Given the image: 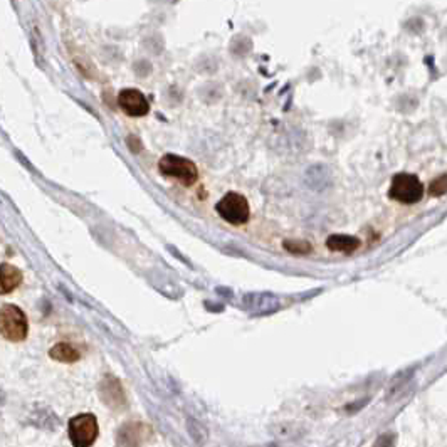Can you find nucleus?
<instances>
[{"label":"nucleus","instance_id":"obj_9","mask_svg":"<svg viewBox=\"0 0 447 447\" xmlns=\"http://www.w3.org/2000/svg\"><path fill=\"white\" fill-rule=\"evenodd\" d=\"M361 241L355 236H348V234H333L326 239V247L333 252H345V254H352L357 249H360Z\"/></svg>","mask_w":447,"mask_h":447},{"label":"nucleus","instance_id":"obj_2","mask_svg":"<svg viewBox=\"0 0 447 447\" xmlns=\"http://www.w3.org/2000/svg\"><path fill=\"white\" fill-rule=\"evenodd\" d=\"M158 170L165 177L175 178V180L182 182L187 187L199 180V169H197L195 163L180 155H163L158 162Z\"/></svg>","mask_w":447,"mask_h":447},{"label":"nucleus","instance_id":"obj_10","mask_svg":"<svg viewBox=\"0 0 447 447\" xmlns=\"http://www.w3.org/2000/svg\"><path fill=\"white\" fill-rule=\"evenodd\" d=\"M22 282V273L12 264L0 266V294H9Z\"/></svg>","mask_w":447,"mask_h":447},{"label":"nucleus","instance_id":"obj_7","mask_svg":"<svg viewBox=\"0 0 447 447\" xmlns=\"http://www.w3.org/2000/svg\"><path fill=\"white\" fill-rule=\"evenodd\" d=\"M152 429L141 422H130L123 426L118 432V446L120 447H140L150 439Z\"/></svg>","mask_w":447,"mask_h":447},{"label":"nucleus","instance_id":"obj_12","mask_svg":"<svg viewBox=\"0 0 447 447\" xmlns=\"http://www.w3.org/2000/svg\"><path fill=\"white\" fill-rule=\"evenodd\" d=\"M282 247L288 252H291L294 256H303L310 254L313 251L311 244L308 241H300V239H286L282 242Z\"/></svg>","mask_w":447,"mask_h":447},{"label":"nucleus","instance_id":"obj_3","mask_svg":"<svg viewBox=\"0 0 447 447\" xmlns=\"http://www.w3.org/2000/svg\"><path fill=\"white\" fill-rule=\"evenodd\" d=\"M29 333V323L27 316L24 311L16 304H5L0 308V335L5 340L14 341H24Z\"/></svg>","mask_w":447,"mask_h":447},{"label":"nucleus","instance_id":"obj_1","mask_svg":"<svg viewBox=\"0 0 447 447\" xmlns=\"http://www.w3.org/2000/svg\"><path fill=\"white\" fill-rule=\"evenodd\" d=\"M389 197L404 206H413L419 204L424 197V184L420 178L413 173H397L390 182Z\"/></svg>","mask_w":447,"mask_h":447},{"label":"nucleus","instance_id":"obj_5","mask_svg":"<svg viewBox=\"0 0 447 447\" xmlns=\"http://www.w3.org/2000/svg\"><path fill=\"white\" fill-rule=\"evenodd\" d=\"M98 434V420L93 413H80L69 420V439L74 447H91Z\"/></svg>","mask_w":447,"mask_h":447},{"label":"nucleus","instance_id":"obj_8","mask_svg":"<svg viewBox=\"0 0 447 447\" xmlns=\"http://www.w3.org/2000/svg\"><path fill=\"white\" fill-rule=\"evenodd\" d=\"M99 392H101V398L108 407L121 409L123 405H125V394H123V387L114 377L104 378L101 387H99Z\"/></svg>","mask_w":447,"mask_h":447},{"label":"nucleus","instance_id":"obj_6","mask_svg":"<svg viewBox=\"0 0 447 447\" xmlns=\"http://www.w3.org/2000/svg\"><path fill=\"white\" fill-rule=\"evenodd\" d=\"M118 106L125 114L132 118H140L148 114L150 111V103H148L147 96L135 88H126L120 91L118 95Z\"/></svg>","mask_w":447,"mask_h":447},{"label":"nucleus","instance_id":"obj_13","mask_svg":"<svg viewBox=\"0 0 447 447\" xmlns=\"http://www.w3.org/2000/svg\"><path fill=\"white\" fill-rule=\"evenodd\" d=\"M446 187H447V185H446V173H442L441 177L435 178V180H432V184H431V187H429L431 195L442 197L446 193V190H447Z\"/></svg>","mask_w":447,"mask_h":447},{"label":"nucleus","instance_id":"obj_4","mask_svg":"<svg viewBox=\"0 0 447 447\" xmlns=\"http://www.w3.org/2000/svg\"><path fill=\"white\" fill-rule=\"evenodd\" d=\"M215 212L221 215V219L232 226H244L251 219V207H249L247 199L239 192H227L215 204Z\"/></svg>","mask_w":447,"mask_h":447},{"label":"nucleus","instance_id":"obj_11","mask_svg":"<svg viewBox=\"0 0 447 447\" xmlns=\"http://www.w3.org/2000/svg\"><path fill=\"white\" fill-rule=\"evenodd\" d=\"M49 357L58 361H62V363H74V361H77L81 359L80 352H77V350L69 343L54 345L51 348Z\"/></svg>","mask_w":447,"mask_h":447}]
</instances>
